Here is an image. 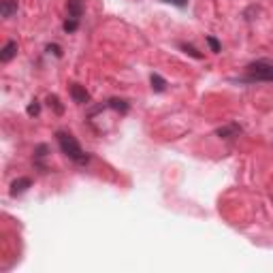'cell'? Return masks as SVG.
I'll return each mask as SVG.
<instances>
[{"label": "cell", "instance_id": "1", "mask_svg": "<svg viewBox=\"0 0 273 273\" xmlns=\"http://www.w3.org/2000/svg\"><path fill=\"white\" fill-rule=\"evenodd\" d=\"M56 141H58L60 151H62V154L70 160V163H75L79 167H86L90 163V158H92L88 151H84V147L77 141V137L70 135L68 130H58V133H56Z\"/></svg>", "mask_w": 273, "mask_h": 273}, {"label": "cell", "instance_id": "2", "mask_svg": "<svg viewBox=\"0 0 273 273\" xmlns=\"http://www.w3.org/2000/svg\"><path fill=\"white\" fill-rule=\"evenodd\" d=\"M241 79L248 84L273 82V62L271 60H256V62H250L244 68V77Z\"/></svg>", "mask_w": 273, "mask_h": 273}, {"label": "cell", "instance_id": "3", "mask_svg": "<svg viewBox=\"0 0 273 273\" xmlns=\"http://www.w3.org/2000/svg\"><path fill=\"white\" fill-rule=\"evenodd\" d=\"M68 94H70V98H73V103H77V105H88L90 103V92L82 84H70Z\"/></svg>", "mask_w": 273, "mask_h": 273}, {"label": "cell", "instance_id": "4", "mask_svg": "<svg viewBox=\"0 0 273 273\" xmlns=\"http://www.w3.org/2000/svg\"><path fill=\"white\" fill-rule=\"evenodd\" d=\"M49 156V145L47 143H38L36 147H34V167L38 169V171H43V173H47L49 171V167L45 165V158Z\"/></svg>", "mask_w": 273, "mask_h": 273}, {"label": "cell", "instance_id": "5", "mask_svg": "<svg viewBox=\"0 0 273 273\" xmlns=\"http://www.w3.org/2000/svg\"><path fill=\"white\" fill-rule=\"evenodd\" d=\"M241 133H244V128H241V124H237V122H228V124L220 126V128L216 130V135H218L220 139H226V141L239 137Z\"/></svg>", "mask_w": 273, "mask_h": 273}, {"label": "cell", "instance_id": "6", "mask_svg": "<svg viewBox=\"0 0 273 273\" xmlns=\"http://www.w3.org/2000/svg\"><path fill=\"white\" fill-rule=\"evenodd\" d=\"M28 188H32V177H17L13 184H11L9 194H11V197H19V194H24Z\"/></svg>", "mask_w": 273, "mask_h": 273}, {"label": "cell", "instance_id": "7", "mask_svg": "<svg viewBox=\"0 0 273 273\" xmlns=\"http://www.w3.org/2000/svg\"><path fill=\"white\" fill-rule=\"evenodd\" d=\"M17 52H19V45H17V41H7L5 45H3V49H0V62H11V60L17 56Z\"/></svg>", "mask_w": 273, "mask_h": 273}, {"label": "cell", "instance_id": "8", "mask_svg": "<svg viewBox=\"0 0 273 273\" xmlns=\"http://www.w3.org/2000/svg\"><path fill=\"white\" fill-rule=\"evenodd\" d=\"M66 11H68V17L82 19L86 13V3L84 0H66Z\"/></svg>", "mask_w": 273, "mask_h": 273}, {"label": "cell", "instance_id": "9", "mask_svg": "<svg viewBox=\"0 0 273 273\" xmlns=\"http://www.w3.org/2000/svg\"><path fill=\"white\" fill-rule=\"evenodd\" d=\"M19 11V3L17 0H0V15L5 19H11Z\"/></svg>", "mask_w": 273, "mask_h": 273}, {"label": "cell", "instance_id": "10", "mask_svg": "<svg viewBox=\"0 0 273 273\" xmlns=\"http://www.w3.org/2000/svg\"><path fill=\"white\" fill-rule=\"evenodd\" d=\"M149 84H151V90H154L156 94H163L165 90H167V86H169L167 79L160 75V73H151V75H149Z\"/></svg>", "mask_w": 273, "mask_h": 273}, {"label": "cell", "instance_id": "11", "mask_svg": "<svg viewBox=\"0 0 273 273\" xmlns=\"http://www.w3.org/2000/svg\"><path fill=\"white\" fill-rule=\"evenodd\" d=\"M107 107L109 109H115L118 113H122V115H126L128 113V103L126 100H122V98H111V100H107Z\"/></svg>", "mask_w": 273, "mask_h": 273}, {"label": "cell", "instance_id": "12", "mask_svg": "<svg viewBox=\"0 0 273 273\" xmlns=\"http://www.w3.org/2000/svg\"><path fill=\"white\" fill-rule=\"evenodd\" d=\"M179 49H181L184 54H188L190 58H194V60H203V58H205L194 45H190V43H179Z\"/></svg>", "mask_w": 273, "mask_h": 273}, {"label": "cell", "instance_id": "13", "mask_svg": "<svg viewBox=\"0 0 273 273\" xmlns=\"http://www.w3.org/2000/svg\"><path fill=\"white\" fill-rule=\"evenodd\" d=\"M47 105L54 109L56 115H62V113H64V105L60 103V98H58L56 94H49V96H47Z\"/></svg>", "mask_w": 273, "mask_h": 273}, {"label": "cell", "instance_id": "14", "mask_svg": "<svg viewBox=\"0 0 273 273\" xmlns=\"http://www.w3.org/2000/svg\"><path fill=\"white\" fill-rule=\"evenodd\" d=\"M77 28H79V19H75V17H68V19H64L62 30H64L66 34H73V32H77Z\"/></svg>", "mask_w": 273, "mask_h": 273}, {"label": "cell", "instance_id": "15", "mask_svg": "<svg viewBox=\"0 0 273 273\" xmlns=\"http://www.w3.org/2000/svg\"><path fill=\"white\" fill-rule=\"evenodd\" d=\"M205 41H207L209 49H211V52H214V54H220V52H222V43L218 41V38H216V36H211V34H207V36H205Z\"/></svg>", "mask_w": 273, "mask_h": 273}, {"label": "cell", "instance_id": "16", "mask_svg": "<svg viewBox=\"0 0 273 273\" xmlns=\"http://www.w3.org/2000/svg\"><path fill=\"white\" fill-rule=\"evenodd\" d=\"M26 113H28L30 118L38 115V113H41V103H38V100H32V103H30V105L26 107Z\"/></svg>", "mask_w": 273, "mask_h": 273}, {"label": "cell", "instance_id": "17", "mask_svg": "<svg viewBox=\"0 0 273 273\" xmlns=\"http://www.w3.org/2000/svg\"><path fill=\"white\" fill-rule=\"evenodd\" d=\"M45 52H47V54H54L56 58H62V47L56 45V43H49V45L45 47Z\"/></svg>", "mask_w": 273, "mask_h": 273}, {"label": "cell", "instance_id": "18", "mask_svg": "<svg viewBox=\"0 0 273 273\" xmlns=\"http://www.w3.org/2000/svg\"><path fill=\"white\" fill-rule=\"evenodd\" d=\"M163 3H167V5H173V7H177V9H186L190 0H163Z\"/></svg>", "mask_w": 273, "mask_h": 273}]
</instances>
